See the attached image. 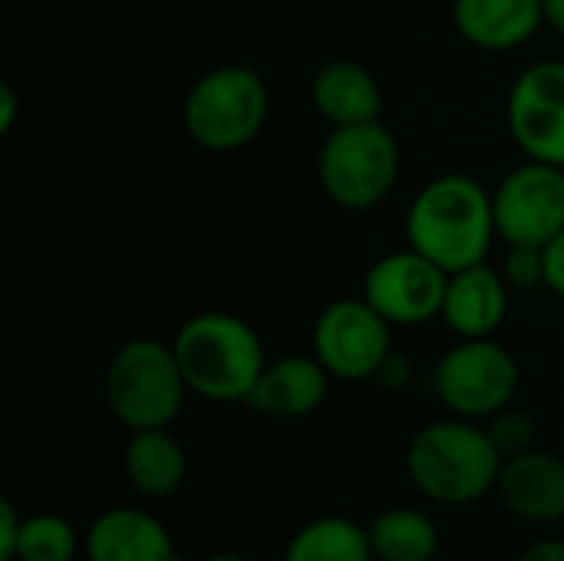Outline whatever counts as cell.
Wrapping results in <instances>:
<instances>
[{
	"label": "cell",
	"mask_w": 564,
	"mask_h": 561,
	"mask_svg": "<svg viewBox=\"0 0 564 561\" xmlns=\"http://www.w3.org/2000/svg\"><path fill=\"white\" fill-rule=\"evenodd\" d=\"M496 208L482 182L440 175L423 185L406 212V241L446 274L482 265L496 238Z\"/></svg>",
	"instance_id": "cell-1"
},
{
	"label": "cell",
	"mask_w": 564,
	"mask_h": 561,
	"mask_svg": "<svg viewBox=\"0 0 564 561\" xmlns=\"http://www.w3.org/2000/svg\"><path fill=\"white\" fill-rule=\"evenodd\" d=\"M502 453L476 420H436L406 446L410 483L440 506H473L489 496L502 473Z\"/></svg>",
	"instance_id": "cell-2"
},
{
	"label": "cell",
	"mask_w": 564,
	"mask_h": 561,
	"mask_svg": "<svg viewBox=\"0 0 564 561\" xmlns=\"http://www.w3.org/2000/svg\"><path fill=\"white\" fill-rule=\"evenodd\" d=\"M172 350L178 357L188 393L215 403H245L261 370L268 367L258 331L245 317L225 311L188 317L178 327Z\"/></svg>",
	"instance_id": "cell-3"
},
{
	"label": "cell",
	"mask_w": 564,
	"mask_h": 561,
	"mask_svg": "<svg viewBox=\"0 0 564 561\" xmlns=\"http://www.w3.org/2000/svg\"><path fill=\"white\" fill-rule=\"evenodd\" d=\"M102 393L109 413L129 433L169 430L182 413L188 384L172 344H162L155 337H132L112 354Z\"/></svg>",
	"instance_id": "cell-4"
},
{
	"label": "cell",
	"mask_w": 564,
	"mask_h": 561,
	"mask_svg": "<svg viewBox=\"0 0 564 561\" xmlns=\"http://www.w3.org/2000/svg\"><path fill=\"white\" fill-rule=\"evenodd\" d=\"M268 86L251 66H215L202 73L182 106L188 136L208 152H235L258 139L268 122Z\"/></svg>",
	"instance_id": "cell-5"
},
{
	"label": "cell",
	"mask_w": 564,
	"mask_h": 561,
	"mask_svg": "<svg viewBox=\"0 0 564 561\" xmlns=\"http://www.w3.org/2000/svg\"><path fill=\"white\" fill-rule=\"evenodd\" d=\"M317 179L327 198L340 208H377L400 179L397 136L380 119L360 126H334L317 152Z\"/></svg>",
	"instance_id": "cell-6"
},
{
	"label": "cell",
	"mask_w": 564,
	"mask_h": 561,
	"mask_svg": "<svg viewBox=\"0 0 564 561\" xmlns=\"http://www.w3.org/2000/svg\"><path fill=\"white\" fill-rule=\"evenodd\" d=\"M519 360L492 337H469L446 350L433 370L440 403L463 420H489L519 390Z\"/></svg>",
	"instance_id": "cell-7"
},
{
	"label": "cell",
	"mask_w": 564,
	"mask_h": 561,
	"mask_svg": "<svg viewBox=\"0 0 564 561\" xmlns=\"http://www.w3.org/2000/svg\"><path fill=\"white\" fill-rule=\"evenodd\" d=\"M390 327L364 294L334 301L314 321V357L337 380H370L390 357Z\"/></svg>",
	"instance_id": "cell-8"
},
{
	"label": "cell",
	"mask_w": 564,
	"mask_h": 561,
	"mask_svg": "<svg viewBox=\"0 0 564 561\" xmlns=\"http://www.w3.org/2000/svg\"><path fill=\"white\" fill-rule=\"evenodd\" d=\"M496 231L506 245L545 248L564 231V169L529 159L492 192Z\"/></svg>",
	"instance_id": "cell-9"
},
{
	"label": "cell",
	"mask_w": 564,
	"mask_h": 561,
	"mask_svg": "<svg viewBox=\"0 0 564 561\" xmlns=\"http://www.w3.org/2000/svg\"><path fill=\"white\" fill-rule=\"evenodd\" d=\"M449 274L416 248L383 255L364 278V298L393 324L416 327L443 314Z\"/></svg>",
	"instance_id": "cell-10"
},
{
	"label": "cell",
	"mask_w": 564,
	"mask_h": 561,
	"mask_svg": "<svg viewBox=\"0 0 564 561\" xmlns=\"http://www.w3.org/2000/svg\"><path fill=\"white\" fill-rule=\"evenodd\" d=\"M509 129L529 159L564 169V63L542 60L519 73L509 93Z\"/></svg>",
	"instance_id": "cell-11"
},
{
	"label": "cell",
	"mask_w": 564,
	"mask_h": 561,
	"mask_svg": "<svg viewBox=\"0 0 564 561\" xmlns=\"http://www.w3.org/2000/svg\"><path fill=\"white\" fill-rule=\"evenodd\" d=\"M496 493L502 506L529 526H552L564 519V460L549 450H525L502 463Z\"/></svg>",
	"instance_id": "cell-12"
},
{
	"label": "cell",
	"mask_w": 564,
	"mask_h": 561,
	"mask_svg": "<svg viewBox=\"0 0 564 561\" xmlns=\"http://www.w3.org/2000/svg\"><path fill=\"white\" fill-rule=\"evenodd\" d=\"M86 561H182L172 532L139 506L99 513L83 536Z\"/></svg>",
	"instance_id": "cell-13"
},
{
	"label": "cell",
	"mask_w": 564,
	"mask_h": 561,
	"mask_svg": "<svg viewBox=\"0 0 564 561\" xmlns=\"http://www.w3.org/2000/svg\"><path fill=\"white\" fill-rule=\"evenodd\" d=\"M327 390L330 374L317 357H281L261 370L245 403L271 420H304L324 407Z\"/></svg>",
	"instance_id": "cell-14"
},
{
	"label": "cell",
	"mask_w": 564,
	"mask_h": 561,
	"mask_svg": "<svg viewBox=\"0 0 564 561\" xmlns=\"http://www.w3.org/2000/svg\"><path fill=\"white\" fill-rule=\"evenodd\" d=\"M509 314V284L502 271L482 265L453 271L446 281L443 298V321L463 341L469 337H492Z\"/></svg>",
	"instance_id": "cell-15"
},
{
	"label": "cell",
	"mask_w": 564,
	"mask_h": 561,
	"mask_svg": "<svg viewBox=\"0 0 564 561\" xmlns=\"http://www.w3.org/2000/svg\"><path fill=\"white\" fill-rule=\"evenodd\" d=\"M453 20L479 50H516L545 23L542 0H456Z\"/></svg>",
	"instance_id": "cell-16"
},
{
	"label": "cell",
	"mask_w": 564,
	"mask_h": 561,
	"mask_svg": "<svg viewBox=\"0 0 564 561\" xmlns=\"http://www.w3.org/2000/svg\"><path fill=\"white\" fill-rule=\"evenodd\" d=\"M314 109L334 126H360L380 119L383 96L373 73L354 60H330L311 79Z\"/></svg>",
	"instance_id": "cell-17"
},
{
	"label": "cell",
	"mask_w": 564,
	"mask_h": 561,
	"mask_svg": "<svg viewBox=\"0 0 564 561\" xmlns=\"http://www.w3.org/2000/svg\"><path fill=\"white\" fill-rule=\"evenodd\" d=\"M122 473L142 499H172L188 476V456L169 430H139L126 443Z\"/></svg>",
	"instance_id": "cell-18"
},
{
	"label": "cell",
	"mask_w": 564,
	"mask_h": 561,
	"mask_svg": "<svg viewBox=\"0 0 564 561\" xmlns=\"http://www.w3.org/2000/svg\"><path fill=\"white\" fill-rule=\"evenodd\" d=\"M377 561H433L440 552L436 522L410 506L383 509L367 526Z\"/></svg>",
	"instance_id": "cell-19"
},
{
	"label": "cell",
	"mask_w": 564,
	"mask_h": 561,
	"mask_svg": "<svg viewBox=\"0 0 564 561\" xmlns=\"http://www.w3.org/2000/svg\"><path fill=\"white\" fill-rule=\"evenodd\" d=\"M284 561H377L367 526L347 516H321L301 526L288 549Z\"/></svg>",
	"instance_id": "cell-20"
},
{
	"label": "cell",
	"mask_w": 564,
	"mask_h": 561,
	"mask_svg": "<svg viewBox=\"0 0 564 561\" xmlns=\"http://www.w3.org/2000/svg\"><path fill=\"white\" fill-rule=\"evenodd\" d=\"M79 552H83V539L69 519L56 513L23 516L13 561H73Z\"/></svg>",
	"instance_id": "cell-21"
},
{
	"label": "cell",
	"mask_w": 564,
	"mask_h": 561,
	"mask_svg": "<svg viewBox=\"0 0 564 561\" xmlns=\"http://www.w3.org/2000/svg\"><path fill=\"white\" fill-rule=\"evenodd\" d=\"M489 436L496 443V450L502 453V460H512L525 450L535 446V420L522 410H499L496 417H489Z\"/></svg>",
	"instance_id": "cell-22"
},
{
	"label": "cell",
	"mask_w": 564,
	"mask_h": 561,
	"mask_svg": "<svg viewBox=\"0 0 564 561\" xmlns=\"http://www.w3.org/2000/svg\"><path fill=\"white\" fill-rule=\"evenodd\" d=\"M502 278L516 291H529L545 284V251L535 245H509Z\"/></svg>",
	"instance_id": "cell-23"
},
{
	"label": "cell",
	"mask_w": 564,
	"mask_h": 561,
	"mask_svg": "<svg viewBox=\"0 0 564 561\" xmlns=\"http://www.w3.org/2000/svg\"><path fill=\"white\" fill-rule=\"evenodd\" d=\"M20 529H23V516L13 509L10 499L0 503V561H13L17 542H20Z\"/></svg>",
	"instance_id": "cell-24"
},
{
	"label": "cell",
	"mask_w": 564,
	"mask_h": 561,
	"mask_svg": "<svg viewBox=\"0 0 564 561\" xmlns=\"http://www.w3.org/2000/svg\"><path fill=\"white\" fill-rule=\"evenodd\" d=\"M542 251H545V288L564 298V231H558Z\"/></svg>",
	"instance_id": "cell-25"
},
{
	"label": "cell",
	"mask_w": 564,
	"mask_h": 561,
	"mask_svg": "<svg viewBox=\"0 0 564 561\" xmlns=\"http://www.w3.org/2000/svg\"><path fill=\"white\" fill-rule=\"evenodd\" d=\"M516 561H564V539H542L525 552H519Z\"/></svg>",
	"instance_id": "cell-26"
},
{
	"label": "cell",
	"mask_w": 564,
	"mask_h": 561,
	"mask_svg": "<svg viewBox=\"0 0 564 561\" xmlns=\"http://www.w3.org/2000/svg\"><path fill=\"white\" fill-rule=\"evenodd\" d=\"M13 119H17V93L10 83H3L0 86V132H10Z\"/></svg>",
	"instance_id": "cell-27"
},
{
	"label": "cell",
	"mask_w": 564,
	"mask_h": 561,
	"mask_svg": "<svg viewBox=\"0 0 564 561\" xmlns=\"http://www.w3.org/2000/svg\"><path fill=\"white\" fill-rule=\"evenodd\" d=\"M542 13H545V23L564 36V0H542Z\"/></svg>",
	"instance_id": "cell-28"
},
{
	"label": "cell",
	"mask_w": 564,
	"mask_h": 561,
	"mask_svg": "<svg viewBox=\"0 0 564 561\" xmlns=\"http://www.w3.org/2000/svg\"><path fill=\"white\" fill-rule=\"evenodd\" d=\"M205 561H251L248 555H238V552H215V555H208Z\"/></svg>",
	"instance_id": "cell-29"
}]
</instances>
